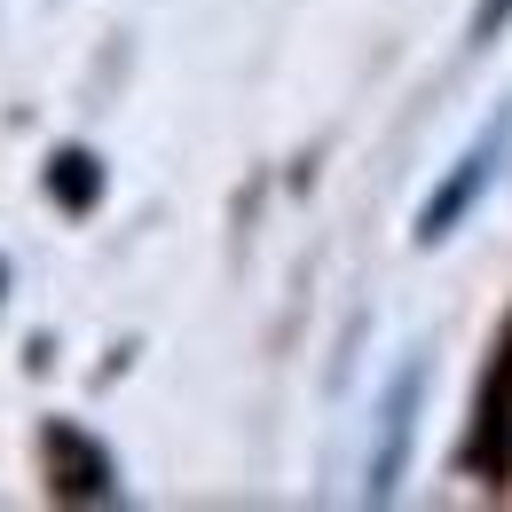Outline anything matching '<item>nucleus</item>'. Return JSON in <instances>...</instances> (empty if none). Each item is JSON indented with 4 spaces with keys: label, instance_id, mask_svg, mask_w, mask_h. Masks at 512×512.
<instances>
[{
    "label": "nucleus",
    "instance_id": "nucleus-1",
    "mask_svg": "<svg viewBox=\"0 0 512 512\" xmlns=\"http://www.w3.org/2000/svg\"><path fill=\"white\" fill-rule=\"evenodd\" d=\"M505 150H512V103H497V119L473 134V150L442 174V190L426 197V213H418V245H449V237L473 221V205L489 197L497 166H505Z\"/></svg>",
    "mask_w": 512,
    "mask_h": 512
},
{
    "label": "nucleus",
    "instance_id": "nucleus-2",
    "mask_svg": "<svg viewBox=\"0 0 512 512\" xmlns=\"http://www.w3.org/2000/svg\"><path fill=\"white\" fill-rule=\"evenodd\" d=\"M465 473L473 481H489V489H505L512 481V316L497 331V347H489V371H481V394H473V426H465Z\"/></svg>",
    "mask_w": 512,
    "mask_h": 512
},
{
    "label": "nucleus",
    "instance_id": "nucleus-3",
    "mask_svg": "<svg viewBox=\"0 0 512 512\" xmlns=\"http://www.w3.org/2000/svg\"><path fill=\"white\" fill-rule=\"evenodd\" d=\"M40 473H48V497H56V505H111V497H119L111 449L95 442L87 426H71V418H48V426H40Z\"/></svg>",
    "mask_w": 512,
    "mask_h": 512
},
{
    "label": "nucleus",
    "instance_id": "nucleus-4",
    "mask_svg": "<svg viewBox=\"0 0 512 512\" xmlns=\"http://www.w3.org/2000/svg\"><path fill=\"white\" fill-rule=\"evenodd\" d=\"M418 394H426V355H410L394 379H386V402H379V449H371V505L394 497L402 481V457H410V434H418Z\"/></svg>",
    "mask_w": 512,
    "mask_h": 512
},
{
    "label": "nucleus",
    "instance_id": "nucleus-5",
    "mask_svg": "<svg viewBox=\"0 0 512 512\" xmlns=\"http://www.w3.org/2000/svg\"><path fill=\"white\" fill-rule=\"evenodd\" d=\"M40 182H48V197H56V213H64V221H87V213L103 205V158H95V150H79V142H64V150L40 166Z\"/></svg>",
    "mask_w": 512,
    "mask_h": 512
},
{
    "label": "nucleus",
    "instance_id": "nucleus-6",
    "mask_svg": "<svg viewBox=\"0 0 512 512\" xmlns=\"http://www.w3.org/2000/svg\"><path fill=\"white\" fill-rule=\"evenodd\" d=\"M512 24V0H481V16H473V40H497Z\"/></svg>",
    "mask_w": 512,
    "mask_h": 512
}]
</instances>
